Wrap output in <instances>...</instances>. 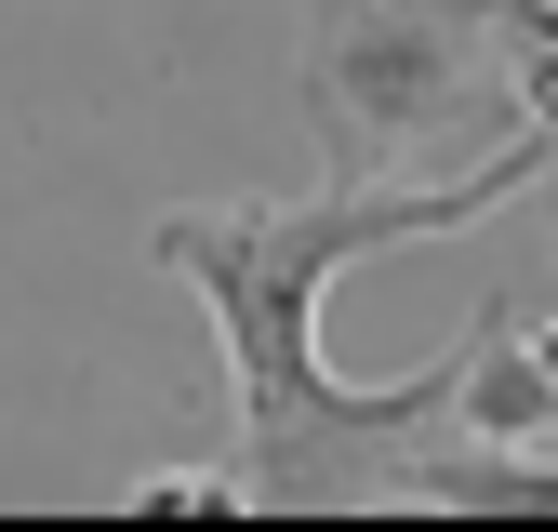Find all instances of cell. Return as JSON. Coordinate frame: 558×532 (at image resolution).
Returning a JSON list of instances; mask_svg holds the SVG:
<instances>
[{
    "label": "cell",
    "mask_w": 558,
    "mask_h": 532,
    "mask_svg": "<svg viewBox=\"0 0 558 532\" xmlns=\"http://www.w3.org/2000/svg\"><path fill=\"white\" fill-rule=\"evenodd\" d=\"M532 347H545V373H558V319H545V332H532Z\"/></svg>",
    "instance_id": "8992f818"
},
{
    "label": "cell",
    "mask_w": 558,
    "mask_h": 532,
    "mask_svg": "<svg viewBox=\"0 0 558 532\" xmlns=\"http://www.w3.org/2000/svg\"><path fill=\"white\" fill-rule=\"evenodd\" d=\"M120 506L133 519H253V480H240V466H147Z\"/></svg>",
    "instance_id": "5b68a950"
},
{
    "label": "cell",
    "mask_w": 558,
    "mask_h": 532,
    "mask_svg": "<svg viewBox=\"0 0 558 532\" xmlns=\"http://www.w3.org/2000/svg\"><path fill=\"white\" fill-rule=\"evenodd\" d=\"M452 413L478 439H558V373H545V347L519 332V306H478L465 319V399H452Z\"/></svg>",
    "instance_id": "3957f363"
},
{
    "label": "cell",
    "mask_w": 558,
    "mask_h": 532,
    "mask_svg": "<svg viewBox=\"0 0 558 532\" xmlns=\"http://www.w3.org/2000/svg\"><path fill=\"white\" fill-rule=\"evenodd\" d=\"M493 27H506V107L558 133V0H493Z\"/></svg>",
    "instance_id": "277c9868"
},
{
    "label": "cell",
    "mask_w": 558,
    "mask_h": 532,
    "mask_svg": "<svg viewBox=\"0 0 558 532\" xmlns=\"http://www.w3.org/2000/svg\"><path fill=\"white\" fill-rule=\"evenodd\" d=\"M293 94L319 133V173L373 186L506 94V27L493 0H306Z\"/></svg>",
    "instance_id": "7a4b0ae2"
},
{
    "label": "cell",
    "mask_w": 558,
    "mask_h": 532,
    "mask_svg": "<svg viewBox=\"0 0 558 532\" xmlns=\"http://www.w3.org/2000/svg\"><path fill=\"white\" fill-rule=\"evenodd\" d=\"M558 160V133L506 120L493 147L465 173H426V186H306V200H240V214H160L147 253L173 280H199L227 332V386H240V480L253 506H399L412 452L439 426H465V347H439L412 386H345L319 360V293L345 280L360 253H399V240H452L478 214H506V200Z\"/></svg>",
    "instance_id": "6da1fadb"
}]
</instances>
